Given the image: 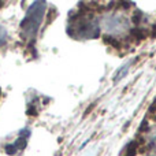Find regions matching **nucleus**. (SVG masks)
I'll list each match as a JSON object with an SVG mask.
<instances>
[{
  "label": "nucleus",
  "instance_id": "nucleus-4",
  "mask_svg": "<svg viewBox=\"0 0 156 156\" xmlns=\"http://www.w3.org/2000/svg\"><path fill=\"white\" fill-rule=\"evenodd\" d=\"M132 65H133V62H129L127 65H123L121 69H118V71H116L115 76H114V82H119L125 76H127V73H129L130 66Z\"/></svg>",
  "mask_w": 156,
  "mask_h": 156
},
{
  "label": "nucleus",
  "instance_id": "nucleus-6",
  "mask_svg": "<svg viewBox=\"0 0 156 156\" xmlns=\"http://www.w3.org/2000/svg\"><path fill=\"white\" fill-rule=\"evenodd\" d=\"M137 148H138L137 141H132V143H129L127 147H126V156H136L137 155Z\"/></svg>",
  "mask_w": 156,
  "mask_h": 156
},
{
  "label": "nucleus",
  "instance_id": "nucleus-3",
  "mask_svg": "<svg viewBox=\"0 0 156 156\" xmlns=\"http://www.w3.org/2000/svg\"><path fill=\"white\" fill-rule=\"evenodd\" d=\"M103 27L111 34H121L125 30L129 29V21L126 16L121 14H111V15L103 16Z\"/></svg>",
  "mask_w": 156,
  "mask_h": 156
},
{
  "label": "nucleus",
  "instance_id": "nucleus-7",
  "mask_svg": "<svg viewBox=\"0 0 156 156\" xmlns=\"http://www.w3.org/2000/svg\"><path fill=\"white\" fill-rule=\"evenodd\" d=\"M103 40H104V43L110 44V45L114 47V48L121 49V43H119V40H116V38L111 37V36H104V37H103Z\"/></svg>",
  "mask_w": 156,
  "mask_h": 156
},
{
  "label": "nucleus",
  "instance_id": "nucleus-12",
  "mask_svg": "<svg viewBox=\"0 0 156 156\" xmlns=\"http://www.w3.org/2000/svg\"><path fill=\"white\" fill-rule=\"evenodd\" d=\"M151 37L152 38H156V23L152 26V33H151Z\"/></svg>",
  "mask_w": 156,
  "mask_h": 156
},
{
  "label": "nucleus",
  "instance_id": "nucleus-8",
  "mask_svg": "<svg viewBox=\"0 0 156 156\" xmlns=\"http://www.w3.org/2000/svg\"><path fill=\"white\" fill-rule=\"evenodd\" d=\"M7 43V30L3 25H0V47H3Z\"/></svg>",
  "mask_w": 156,
  "mask_h": 156
},
{
  "label": "nucleus",
  "instance_id": "nucleus-1",
  "mask_svg": "<svg viewBox=\"0 0 156 156\" xmlns=\"http://www.w3.org/2000/svg\"><path fill=\"white\" fill-rule=\"evenodd\" d=\"M47 10V3L45 2H34L29 7L26 12V16L23 21L21 22V30L22 36L26 40H33L38 32L41 22L44 18V12Z\"/></svg>",
  "mask_w": 156,
  "mask_h": 156
},
{
  "label": "nucleus",
  "instance_id": "nucleus-10",
  "mask_svg": "<svg viewBox=\"0 0 156 156\" xmlns=\"http://www.w3.org/2000/svg\"><path fill=\"white\" fill-rule=\"evenodd\" d=\"M93 108H94V103H93V104H90L88 108H86L85 112H83V116H88V115H89V112H90V111L93 110Z\"/></svg>",
  "mask_w": 156,
  "mask_h": 156
},
{
  "label": "nucleus",
  "instance_id": "nucleus-9",
  "mask_svg": "<svg viewBox=\"0 0 156 156\" xmlns=\"http://www.w3.org/2000/svg\"><path fill=\"white\" fill-rule=\"evenodd\" d=\"M148 127H149L148 121H147V119H144V121L141 122V125H140V132H147V130H148Z\"/></svg>",
  "mask_w": 156,
  "mask_h": 156
},
{
  "label": "nucleus",
  "instance_id": "nucleus-5",
  "mask_svg": "<svg viewBox=\"0 0 156 156\" xmlns=\"http://www.w3.org/2000/svg\"><path fill=\"white\" fill-rule=\"evenodd\" d=\"M130 36L133 38H136V40H144L148 36V32L145 29H141V27H136V29L130 30Z\"/></svg>",
  "mask_w": 156,
  "mask_h": 156
},
{
  "label": "nucleus",
  "instance_id": "nucleus-11",
  "mask_svg": "<svg viewBox=\"0 0 156 156\" xmlns=\"http://www.w3.org/2000/svg\"><path fill=\"white\" fill-rule=\"evenodd\" d=\"M140 21H141L140 14L136 12V14H134V16H133V22H134V23H140Z\"/></svg>",
  "mask_w": 156,
  "mask_h": 156
},
{
  "label": "nucleus",
  "instance_id": "nucleus-13",
  "mask_svg": "<svg viewBox=\"0 0 156 156\" xmlns=\"http://www.w3.org/2000/svg\"><path fill=\"white\" fill-rule=\"evenodd\" d=\"M2 5H3V2H0V7H2Z\"/></svg>",
  "mask_w": 156,
  "mask_h": 156
},
{
  "label": "nucleus",
  "instance_id": "nucleus-2",
  "mask_svg": "<svg viewBox=\"0 0 156 156\" xmlns=\"http://www.w3.org/2000/svg\"><path fill=\"white\" fill-rule=\"evenodd\" d=\"M71 26H69V34L71 37L82 38V40H88V38H96L100 34V27L99 22L93 19L92 16H73L70 19Z\"/></svg>",
  "mask_w": 156,
  "mask_h": 156
}]
</instances>
